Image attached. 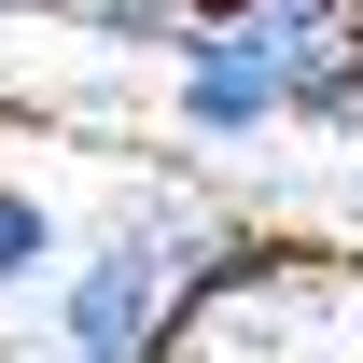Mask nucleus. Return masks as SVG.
Wrapping results in <instances>:
<instances>
[{"label":"nucleus","instance_id":"nucleus-1","mask_svg":"<svg viewBox=\"0 0 363 363\" xmlns=\"http://www.w3.org/2000/svg\"><path fill=\"white\" fill-rule=\"evenodd\" d=\"M182 252H196V224H126L98 238L84 266H56V350L70 363H168L182 350Z\"/></svg>","mask_w":363,"mask_h":363},{"label":"nucleus","instance_id":"nucleus-6","mask_svg":"<svg viewBox=\"0 0 363 363\" xmlns=\"http://www.w3.org/2000/svg\"><path fill=\"white\" fill-rule=\"evenodd\" d=\"M182 14H238V0H182Z\"/></svg>","mask_w":363,"mask_h":363},{"label":"nucleus","instance_id":"nucleus-4","mask_svg":"<svg viewBox=\"0 0 363 363\" xmlns=\"http://www.w3.org/2000/svg\"><path fill=\"white\" fill-rule=\"evenodd\" d=\"M43 266H56V210L28 196V182H0V294H14V279H43Z\"/></svg>","mask_w":363,"mask_h":363},{"label":"nucleus","instance_id":"nucleus-3","mask_svg":"<svg viewBox=\"0 0 363 363\" xmlns=\"http://www.w3.org/2000/svg\"><path fill=\"white\" fill-rule=\"evenodd\" d=\"M168 70H182V126H196V140H266L279 126V84L252 70V56H224L210 28H182Z\"/></svg>","mask_w":363,"mask_h":363},{"label":"nucleus","instance_id":"nucleus-2","mask_svg":"<svg viewBox=\"0 0 363 363\" xmlns=\"http://www.w3.org/2000/svg\"><path fill=\"white\" fill-rule=\"evenodd\" d=\"M196 28H210L224 56H252V70L279 84V126H294L308 84H335V70L363 56V0H238V14H196Z\"/></svg>","mask_w":363,"mask_h":363},{"label":"nucleus","instance_id":"nucleus-7","mask_svg":"<svg viewBox=\"0 0 363 363\" xmlns=\"http://www.w3.org/2000/svg\"><path fill=\"white\" fill-rule=\"evenodd\" d=\"M56 363H70V350H56Z\"/></svg>","mask_w":363,"mask_h":363},{"label":"nucleus","instance_id":"nucleus-5","mask_svg":"<svg viewBox=\"0 0 363 363\" xmlns=\"http://www.w3.org/2000/svg\"><path fill=\"white\" fill-rule=\"evenodd\" d=\"M70 14H84L98 43H154V56H182V28H196L182 0H70Z\"/></svg>","mask_w":363,"mask_h":363}]
</instances>
